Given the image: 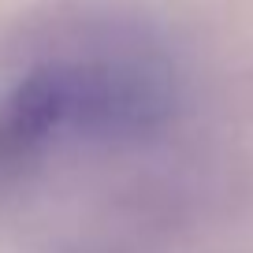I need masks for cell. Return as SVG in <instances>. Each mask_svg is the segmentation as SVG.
Masks as SVG:
<instances>
[{"mask_svg": "<svg viewBox=\"0 0 253 253\" xmlns=\"http://www.w3.org/2000/svg\"><path fill=\"white\" fill-rule=\"evenodd\" d=\"M175 63L134 19L63 15L0 48V175L79 142L134 138L164 123Z\"/></svg>", "mask_w": 253, "mask_h": 253, "instance_id": "cell-1", "label": "cell"}]
</instances>
